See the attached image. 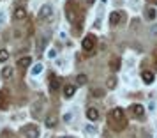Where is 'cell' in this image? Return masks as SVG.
<instances>
[{
	"instance_id": "15",
	"label": "cell",
	"mask_w": 157,
	"mask_h": 138,
	"mask_svg": "<svg viewBox=\"0 0 157 138\" xmlns=\"http://www.w3.org/2000/svg\"><path fill=\"white\" fill-rule=\"evenodd\" d=\"M30 64H32V57H21L20 60H18V67H21V69L29 67Z\"/></svg>"
},
{
	"instance_id": "28",
	"label": "cell",
	"mask_w": 157,
	"mask_h": 138,
	"mask_svg": "<svg viewBox=\"0 0 157 138\" xmlns=\"http://www.w3.org/2000/svg\"><path fill=\"white\" fill-rule=\"evenodd\" d=\"M86 2H88V4H94V2H95V0H86Z\"/></svg>"
},
{
	"instance_id": "29",
	"label": "cell",
	"mask_w": 157,
	"mask_h": 138,
	"mask_svg": "<svg viewBox=\"0 0 157 138\" xmlns=\"http://www.w3.org/2000/svg\"><path fill=\"white\" fill-rule=\"evenodd\" d=\"M154 58H155V62H157V51H155V55H154Z\"/></svg>"
},
{
	"instance_id": "1",
	"label": "cell",
	"mask_w": 157,
	"mask_h": 138,
	"mask_svg": "<svg viewBox=\"0 0 157 138\" xmlns=\"http://www.w3.org/2000/svg\"><path fill=\"white\" fill-rule=\"evenodd\" d=\"M108 122L111 126V129L115 131H122L125 126H127V119H125V113L122 108H113L108 115Z\"/></svg>"
},
{
	"instance_id": "27",
	"label": "cell",
	"mask_w": 157,
	"mask_h": 138,
	"mask_svg": "<svg viewBox=\"0 0 157 138\" xmlns=\"http://www.w3.org/2000/svg\"><path fill=\"white\" fill-rule=\"evenodd\" d=\"M152 32H155V34H157V25H154V27H152Z\"/></svg>"
},
{
	"instance_id": "5",
	"label": "cell",
	"mask_w": 157,
	"mask_h": 138,
	"mask_svg": "<svg viewBox=\"0 0 157 138\" xmlns=\"http://www.w3.org/2000/svg\"><path fill=\"white\" fill-rule=\"evenodd\" d=\"M81 48H83L85 51H92L94 48H95V39H94V36L83 37V41H81Z\"/></svg>"
},
{
	"instance_id": "7",
	"label": "cell",
	"mask_w": 157,
	"mask_h": 138,
	"mask_svg": "<svg viewBox=\"0 0 157 138\" xmlns=\"http://www.w3.org/2000/svg\"><path fill=\"white\" fill-rule=\"evenodd\" d=\"M39 136V129H37L36 126H27L25 128V138H37Z\"/></svg>"
},
{
	"instance_id": "4",
	"label": "cell",
	"mask_w": 157,
	"mask_h": 138,
	"mask_svg": "<svg viewBox=\"0 0 157 138\" xmlns=\"http://www.w3.org/2000/svg\"><path fill=\"white\" fill-rule=\"evenodd\" d=\"M65 16H67L69 23H76L78 22V13H76V9H74L72 4H67V7H65Z\"/></svg>"
},
{
	"instance_id": "24",
	"label": "cell",
	"mask_w": 157,
	"mask_h": 138,
	"mask_svg": "<svg viewBox=\"0 0 157 138\" xmlns=\"http://www.w3.org/2000/svg\"><path fill=\"white\" fill-rule=\"evenodd\" d=\"M85 129L88 131V133H90V135H92V133H95V131H97V129H95V128H94V126H86Z\"/></svg>"
},
{
	"instance_id": "8",
	"label": "cell",
	"mask_w": 157,
	"mask_h": 138,
	"mask_svg": "<svg viewBox=\"0 0 157 138\" xmlns=\"http://www.w3.org/2000/svg\"><path fill=\"white\" fill-rule=\"evenodd\" d=\"M86 119H88L90 122H97V119H99V112H97V108H88L86 110Z\"/></svg>"
},
{
	"instance_id": "18",
	"label": "cell",
	"mask_w": 157,
	"mask_h": 138,
	"mask_svg": "<svg viewBox=\"0 0 157 138\" xmlns=\"http://www.w3.org/2000/svg\"><path fill=\"white\" fill-rule=\"evenodd\" d=\"M9 58V51L6 48H0V62H6Z\"/></svg>"
},
{
	"instance_id": "26",
	"label": "cell",
	"mask_w": 157,
	"mask_h": 138,
	"mask_svg": "<svg viewBox=\"0 0 157 138\" xmlns=\"http://www.w3.org/2000/svg\"><path fill=\"white\" fill-rule=\"evenodd\" d=\"M2 138H9V133H7V131H4V133H2Z\"/></svg>"
},
{
	"instance_id": "10",
	"label": "cell",
	"mask_w": 157,
	"mask_h": 138,
	"mask_svg": "<svg viewBox=\"0 0 157 138\" xmlns=\"http://www.w3.org/2000/svg\"><path fill=\"white\" fill-rule=\"evenodd\" d=\"M122 20V13L120 11H113L111 14H109V25H118Z\"/></svg>"
},
{
	"instance_id": "11",
	"label": "cell",
	"mask_w": 157,
	"mask_h": 138,
	"mask_svg": "<svg viewBox=\"0 0 157 138\" xmlns=\"http://www.w3.org/2000/svg\"><path fill=\"white\" fill-rule=\"evenodd\" d=\"M132 113H134L138 119H143V117H145V106H143V104H132Z\"/></svg>"
},
{
	"instance_id": "17",
	"label": "cell",
	"mask_w": 157,
	"mask_h": 138,
	"mask_svg": "<svg viewBox=\"0 0 157 138\" xmlns=\"http://www.w3.org/2000/svg\"><path fill=\"white\" fill-rule=\"evenodd\" d=\"M86 81H88V76H86L85 73H79L78 76H76V83H78V85H85Z\"/></svg>"
},
{
	"instance_id": "6",
	"label": "cell",
	"mask_w": 157,
	"mask_h": 138,
	"mask_svg": "<svg viewBox=\"0 0 157 138\" xmlns=\"http://www.w3.org/2000/svg\"><path fill=\"white\" fill-rule=\"evenodd\" d=\"M74 92H76V85H71V83L64 85V90H62V94H64L65 99H71L72 96H74Z\"/></svg>"
},
{
	"instance_id": "20",
	"label": "cell",
	"mask_w": 157,
	"mask_h": 138,
	"mask_svg": "<svg viewBox=\"0 0 157 138\" xmlns=\"http://www.w3.org/2000/svg\"><path fill=\"white\" fill-rule=\"evenodd\" d=\"M11 74H13V69H11V67H4V69H2V78H6V80H7Z\"/></svg>"
},
{
	"instance_id": "23",
	"label": "cell",
	"mask_w": 157,
	"mask_h": 138,
	"mask_svg": "<svg viewBox=\"0 0 157 138\" xmlns=\"http://www.w3.org/2000/svg\"><path fill=\"white\" fill-rule=\"evenodd\" d=\"M92 94L95 96V97H102V94H104V92H102V90H99V89H94Z\"/></svg>"
},
{
	"instance_id": "2",
	"label": "cell",
	"mask_w": 157,
	"mask_h": 138,
	"mask_svg": "<svg viewBox=\"0 0 157 138\" xmlns=\"http://www.w3.org/2000/svg\"><path fill=\"white\" fill-rule=\"evenodd\" d=\"M37 16H39V20H50L53 16V6L51 4H43L41 9H39V13H37Z\"/></svg>"
},
{
	"instance_id": "13",
	"label": "cell",
	"mask_w": 157,
	"mask_h": 138,
	"mask_svg": "<svg viewBox=\"0 0 157 138\" xmlns=\"http://www.w3.org/2000/svg\"><path fill=\"white\" fill-rule=\"evenodd\" d=\"M141 78H143V81H145L147 85L154 83V80H155V76H154V73H152V71H143V73H141Z\"/></svg>"
},
{
	"instance_id": "25",
	"label": "cell",
	"mask_w": 157,
	"mask_h": 138,
	"mask_svg": "<svg viewBox=\"0 0 157 138\" xmlns=\"http://www.w3.org/2000/svg\"><path fill=\"white\" fill-rule=\"evenodd\" d=\"M71 119H72V113H65V115H64V120H65V122H69Z\"/></svg>"
},
{
	"instance_id": "14",
	"label": "cell",
	"mask_w": 157,
	"mask_h": 138,
	"mask_svg": "<svg viewBox=\"0 0 157 138\" xmlns=\"http://www.w3.org/2000/svg\"><path fill=\"white\" fill-rule=\"evenodd\" d=\"M109 67H111L113 71H118V69L122 67V60L118 57H113L111 60H109Z\"/></svg>"
},
{
	"instance_id": "3",
	"label": "cell",
	"mask_w": 157,
	"mask_h": 138,
	"mask_svg": "<svg viewBox=\"0 0 157 138\" xmlns=\"http://www.w3.org/2000/svg\"><path fill=\"white\" fill-rule=\"evenodd\" d=\"M9 103H11V96H9V89H2L0 90V110H7Z\"/></svg>"
},
{
	"instance_id": "9",
	"label": "cell",
	"mask_w": 157,
	"mask_h": 138,
	"mask_svg": "<svg viewBox=\"0 0 157 138\" xmlns=\"http://www.w3.org/2000/svg\"><path fill=\"white\" fill-rule=\"evenodd\" d=\"M13 16H14V20H23V18L27 16V9L23 7V6H18V7L14 9Z\"/></svg>"
},
{
	"instance_id": "12",
	"label": "cell",
	"mask_w": 157,
	"mask_h": 138,
	"mask_svg": "<svg viewBox=\"0 0 157 138\" xmlns=\"http://www.w3.org/2000/svg\"><path fill=\"white\" fill-rule=\"evenodd\" d=\"M58 89H60V80H58V76H51L50 78V90L51 92H57Z\"/></svg>"
},
{
	"instance_id": "22",
	"label": "cell",
	"mask_w": 157,
	"mask_h": 138,
	"mask_svg": "<svg viewBox=\"0 0 157 138\" xmlns=\"http://www.w3.org/2000/svg\"><path fill=\"white\" fill-rule=\"evenodd\" d=\"M55 124H57V120H55L53 117H48V119H46V126H48V128H53Z\"/></svg>"
},
{
	"instance_id": "21",
	"label": "cell",
	"mask_w": 157,
	"mask_h": 138,
	"mask_svg": "<svg viewBox=\"0 0 157 138\" xmlns=\"http://www.w3.org/2000/svg\"><path fill=\"white\" fill-rule=\"evenodd\" d=\"M41 71H43V64H36L34 69H32V74H39Z\"/></svg>"
},
{
	"instance_id": "16",
	"label": "cell",
	"mask_w": 157,
	"mask_h": 138,
	"mask_svg": "<svg viewBox=\"0 0 157 138\" xmlns=\"http://www.w3.org/2000/svg\"><path fill=\"white\" fill-rule=\"evenodd\" d=\"M145 14H147V20L154 22V20H155V16H157V11H155L154 7H148L147 11H145Z\"/></svg>"
},
{
	"instance_id": "19",
	"label": "cell",
	"mask_w": 157,
	"mask_h": 138,
	"mask_svg": "<svg viewBox=\"0 0 157 138\" xmlns=\"http://www.w3.org/2000/svg\"><path fill=\"white\" fill-rule=\"evenodd\" d=\"M106 87H108V89H115V87H117V78H115V76H111V78H108V81H106Z\"/></svg>"
}]
</instances>
